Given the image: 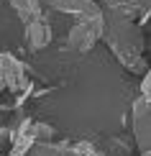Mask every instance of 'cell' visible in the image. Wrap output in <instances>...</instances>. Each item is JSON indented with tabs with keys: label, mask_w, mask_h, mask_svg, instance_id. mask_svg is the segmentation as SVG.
<instances>
[{
	"label": "cell",
	"mask_w": 151,
	"mask_h": 156,
	"mask_svg": "<svg viewBox=\"0 0 151 156\" xmlns=\"http://www.w3.org/2000/svg\"><path fill=\"white\" fill-rule=\"evenodd\" d=\"M102 38L118 62L136 74H146V59H143V21L123 16L118 10L102 8Z\"/></svg>",
	"instance_id": "6da1fadb"
},
{
	"label": "cell",
	"mask_w": 151,
	"mask_h": 156,
	"mask_svg": "<svg viewBox=\"0 0 151 156\" xmlns=\"http://www.w3.org/2000/svg\"><path fill=\"white\" fill-rule=\"evenodd\" d=\"M34 84L28 80L26 64L13 54H0V110H13L23 105L34 95Z\"/></svg>",
	"instance_id": "7a4b0ae2"
},
{
	"label": "cell",
	"mask_w": 151,
	"mask_h": 156,
	"mask_svg": "<svg viewBox=\"0 0 151 156\" xmlns=\"http://www.w3.org/2000/svg\"><path fill=\"white\" fill-rule=\"evenodd\" d=\"M100 38H102V13H95V16H87V18H77L72 23L69 34L64 38V49L74 51V54H84Z\"/></svg>",
	"instance_id": "3957f363"
},
{
	"label": "cell",
	"mask_w": 151,
	"mask_h": 156,
	"mask_svg": "<svg viewBox=\"0 0 151 156\" xmlns=\"http://www.w3.org/2000/svg\"><path fill=\"white\" fill-rule=\"evenodd\" d=\"M131 128L141 156H151V102L149 95H138L131 108Z\"/></svg>",
	"instance_id": "277c9868"
},
{
	"label": "cell",
	"mask_w": 151,
	"mask_h": 156,
	"mask_svg": "<svg viewBox=\"0 0 151 156\" xmlns=\"http://www.w3.org/2000/svg\"><path fill=\"white\" fill-rule=\"evenodd\" d=\"M44 5L54 8L64 16H72L77 18H87V16H95V13H102V5L97 0H41Z\"/></svg>",
	"instance_id": "5b68a950"
},
{
	"label": "cell",
	"mask_w": 151,
	"mask_h": 156,
	"mask_svg": "<svg viewBox=\"0 0 151 156\" xmlns=\"http://www.w3.org/2000/svg\"><path fill=\"white\" fill-rule=\"evenodd\" d=\"M51 26L46 18H38V21H31V23H23V38H26V46L31 51H41L51 44Z\"/></svg>",
	"instance_id": "8992f818"
},
{
	"label": "cell",
	"mask_w": 151,
	"mask_h": 156,
	"mask_svg": "<svg viewBox=\"0 0 151 156\" xmlns=\"http://www.w3.org/2000/svg\"><path fill=\"white\" fill-rule=\"evenodd\" d=\"M100 3V0H97ZM105 8L110 10H118L123 16H131V18H138V21L146 23L149 18V0H102Z\"/></svg>",
	"instance_id": "52a82bcc"
},
{
	"label": "cell",
	"mask_w": 151,
	"mask_h": 156,
	"mask_svg": "<svg viewBox=\"0 0 151 156\" xmlns=\"http://www.w3.org/2000/svg\"><path fill=\"white\" fill-rule=\"evenodd\" d=\"M10 8L18 13L23 23H31V21H38L44 18V3L41 0H8Z\"/></svg>",
	"instance_id": "ba28073f"
},
{
	"label": "cell",
	"mask_w": 151,
	"mask_h": 156,
	"mask_svg": "<svg viewBox=\"0 0 151 156\" xmlns=\"http://www.w3.org/2000/svg\"><path fill=\"white\" fill-rule=\"evenodd\" d=\"M31 133H34V144H46V141H54L56 136V131L49 123H34V120H31Z\"/></svg>",
	"instance_id": "9c48e42d"
},
{
	"label": "cell",
	"mask_w": 151,
	"mask_h": 156,
	"mask_svg": "<svg viewBox=\"0 0 151 156\" xmlns=\"http://www.w3.org/2000/svg\"><path fill=\"white\" fill-rule=\"evenodd\" d=\"M26 156H62V144L46 141V144H34Z\"/></svg>",
	"instance_id": "30bf717a"
}]
</instances>
